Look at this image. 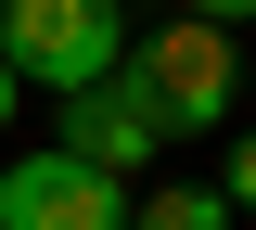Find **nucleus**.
<instances>
[{
	"label": "nucleus",
	"instance_id": "8",
	"mask_svg": "<svg viewBox=\"0 0 256 230\" xmlns=\"http://www.w3.org/2000/svg\"><path fill=\"white\" fill-rule=\"evenodd\" d=\"M13 115H26V77H13V64H0V128H13Z\"/></svg>",
	"mask_w": 256,
	"mask_h": 230
},
{
	"label": "nucleus",
	"instance_id": "9",
	"mask_svg": "<svg viewBox=\"0 0 256 230\" xmlns=\"http://www.w3.org/2000/svg\"><path fill=\"white\" fill-rule=\"evenodd\" d=\"M244 102H256V64H244Z\"/></svg>",
	"mask_w": 256,
	"mask_h": 230
},
{
	"label": "nucleus",
	"instance_id": "4",
	"mask_svg": "<svg viewBox=\"0 0 256 230\" xmlns=\"http://www.w3.org/2000/svg\"><path fill=\"white\" fill-rule=\"evenodd\" d=\"M52 154L102 166V179H141V166L166 154V141H154V115H141V90H128V64H116V77H90L77 102H52Z\"/></svg>",
	"mask_w": 256,
	"mask_h": 230
},
{
	"label": "nucleus",
	"instance_id": "1",
	"mask_svg": "<svg viewBox=\"0 0 256 230\" xmlns=\"http://www.w3.org/2000/svg\"><path fill=\"white\" fill-rule=\"evenodd\" d=\"M128 90H141L154 141H218V128H230V102H244V64H230V26H192V13L141 26V38H128Z\"/></svg>",
	"mask_w": 256,
	"mask_h": 230
},
{
	"label": "nucleus",
	"instance_id": "6",
	"mask_svg": "<svg viewBox=\"0 0 256 230\" xmlns=\"http://www.w3.org/2000/svg\"><path fill=\"white\" fill-rule=\"evenodd\" d=\"M218 192H230V218H256V128H230V166H218Z\"/></svg>",
	"mask_w": 256,
	"mask_h": 230
},
{
	"label": "nucleus",
	"instance_id": "3",
	"mask_svg": "<svg viewBox=\"0 0 256 230\" xmlns=\"http://www.w3.org/2000/svg\"><path fill=\"white\" fill-rule=\"evenodd\" d=\"M0 230H128V179L77 154H13L0 166Z\"/></svg>",
	"mask_w": 256,
	"mask_h": 230
},
{
	"label": "nucleus",
	"instance_id": "5",
	"mask_svg": "<svg viewBox=\"0 0 256 230\" xmlns=\"http://www.w3.org/2000/svg\"><path fill=\"white\" fill-rule=\"evenodd\" d=\"M128 230H230V192L218 179H154V192H128Z\"/></svg>",
	"mask_w": 256,
	"mask_h": 230
},
{
	"label": "nucleus",
	"instance_id": "7",
	"mask_svg": "<svg viewBox=\"0 0 256 230\" xmlns=\"http://www.w3.org/2000/svg\"><path fill=\"white\" fill-rule=\"evenodd\" d=\"M192 26H256V0H180Z\"/></svg>",
	"mask_w": 256,
	"mask_h": 230
},
{
	"label": "nucleus",
	"instance_id": "2",
	"mask_svg": "<svg viewBox=\"0 0 256 230\" xmlns=\"http://www.w3.org/2000/svg\"><path fill=\"white\" fill-rule=\"evenodd\" d=\"M0 64L26 90L77 102L90 77L128 64V0H0Z\"/></svg>",
	"mask_w": 256,
	"mask_h": 230
}]
</instances>
